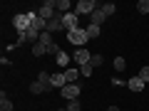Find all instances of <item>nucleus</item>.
<instances>
[{
    "instance_id": "412c9836",
    "label": "nucleus",
    "mask_w": 149,
    "mask_h": 111,
    "mask_svg": "<svg viewBox=\"0 0 149 111\" xmlns=\"http://www.w3.org/2000/svg\"><path fill=\"white\" fill-rule=\"evenodd\" d=\"M55 59H57V64H60V67H67V64H70V59H72V57H70L67 52H60V54H57Z\"/></svg>"
},
{
    "instance_id": "bb28decb",
    "label": "nucleus",
    "mask_w": 149,
    "mask_h": 111,
    "mask_svg": "<svg viewBox=\"0 0 149 111\" xmlns=\"http://www.w3.org/2000/svg\"><path fill=\"white\" fill-rule=\"evenodd\" d=\"M102 62H104V57H102V54H92V59H90V64H92V69H95V67H100Z\"/></svg>"
},
{
    "instance_id": "f03ea898",
    "label": "nucleus",
    "mask_w": 149,
    "mask_h": 111,
    "mask_svg": "<svg viewBox=\"0 0 149 111\" xmlns=\"http://www.w3.org/2000/svg\"><path fill=\"white\" fill-rule=\"evenodd\" d=\"M13 27L17 32H25L27 27H32V12H20V15L13 17Z\"/></svg>"
},
{
    "instance_id": "393cba45",
    "label": "nucleus",
    "mask_w": 149,
    "mask_h": 111,
    "mask_svg": "<svg viewBox=\"0 0 149 111\" xmlns=\"http://www.w3.org/2000/svg\"><path fill=\"white\" fill-rule=\"evenodd\" d=\"M80 109H82L80 99H72V101H67V111H80Z\"/></svg>"
},
{
    "instance_id": "20e7f679",
    "label": "nucleus",
    "mask_w": 149,
    "mask_h": 111,
    "mask_svg": "<svg viewBox=\"0 0 149 111\" xmlns=\"http://www.w3.org/2000/svg\"><path fill=\"white\" fill-rule=\"evenodd\" d=\"M37 15L42 17V20H52V17L57 15V0H45Z\"/></svg>"
},
{
    "instance_id": "2f4dec72",
    "label": "nucleus",
    "mask_w": 149,
    "mask_h": 111,
    "mask_svg": "<svg viewBox=\"0 0 149 111\" xmlns=\"http://www.w3.org/2000/svg\"><path fill=\"white\" fill-rule=\"evenodd\" d=\"M57 111H67V109H57Z\"/></svg>"
},
{
    "instance_id": "7ed1b4c3",
    "label": "nucleus",
    "mask_w": 149,
    "mask_h": 111,
    "mask_svg": "<svg viewBox=\"0 0 149 111\" xmlns=\"http://www.w3.org/2000/svg\"><path fill=\"white\" fill-rule=\"evenodd\" d=\"M95 10H97V3H95V0H80V3L74 5V10H72V12H74L77 17H82V15L90 17Z\"/></svg>"
},
{
    "instance_id": "423d86ee",
    "label": "nucleus",
    "mask_w": 149,
    "mask_h": 111,
    "mask_svg": "<svg viewBox=\"0 0 149 111\" xmlns=\"http://www.w3.org/2000/svg\"><path fill=\"white\" fill-rule=\"evenodd\" d=\"M72 59L80 64V67H85V64H90L92 54H90V49H87V47H77V49H74V54H72Z\"/></svg>"
},
{
    "instance_id": "6e6552de",
    "label": "nucleus",
    "mask_w": 149,
    "mask_h": 111,
    "mask_svg": "<svg viewBox=\"0 0 149 111\" xmlns=\"http://www.w3.org/2000/svg\"><path fill=\"white\" fill-rule=\"evenodd\" d=\"M62 25L67 27V32L70 30H77V27H80V17L74 15V12H67V15H62Z\"/></svg>"
},
{
    "instance_id": "4468645a",
    "label": "nucleus",
    "mask_w": 149,
    "mask_h": 111,
    "mask_svg": "<svg viewBox=\"0 0 149 111\" xmlns=\"http://www.w3.org/2000/svg\"><path fill=\"white\" fill-rule=\"evenodd\" d=\"M104 20H107V17H104V12H102L100 8H97V10L92 12V15H90V25H102Z\"/></svg>"
},
{
    "instance_id": "a211bd4d",
    "label": "nucleus",
    "mask_w": 149,
    "mask_h": 111,
    "mask_svg": "<svg viewBox=\"0 0 149 111\" xmlns=\"http://www.w3.org/2000/svg\"><path fill=\"white\" fill-rule=\"evenodd\" d=\"M32 54H35V57H42V54H47V47H45L42 42H35L32 45Z\"/></svg>"
},
{
    "instance_id": "f257e3e1",
    "label": "nucleus",
    "mask_w": 149,
    "mask_h": 111,
    "mask_svg": "<svg viewBox=\"0 0 149 111\" xmlns=\"http://www.w3.org/2000/svg\"><path fill=\"white\" fill-rule=\"evenodd\" d=\"M67 42L74 45V47H85L90 42V37H87V30L85 27H77V30H70L67 32Z\"/></svg>"
},
{
    "instance_id": "0eeeda50",
    "label": "nucleus",
    "mask_w": 149,
    "mask_h": 111,
    "mask_svg": "<svg viewBox=\"0 0 149 111\" xmlns=\"http://www.w3.org/2000/svg\"><path fill=\"white\" fill-rule=\"evenodd\" d=\"M60 94H62L65 101H72V99H77V96H80V86H77V84H67V86H62V89H60Z\"/></svg>"
},
{
    "instance_id": "ddd939ff",
    "label": "nucleus",
    "mask_w": 149,
    "mask_h": 111,
    "mask_svg": "<svg viewBox=\"0 0 149 111\" xmlns=\"http://www.w3.org/2000/svg\"><path fill=\"white\" fill-rule=\"evenodd\" d=\"M74 8H72V3L70 0H57V12L60 15H67V12H72Z\"/></svg>"
},
{
    "instance_id": "1a4fd4ad",
    "label": "nucleus",
    "mask_w": 149,
    "mask_h": 111,
    "mask_svg": "<svg viewBox=\"0 0 149 111\" xmlns=\"http://www.w3.org/2000/svg\"><path fill=\"white\" fill-rule=\"evenodd\" d=\"M57 30H65V25H62V15H60V12L52 17V20H47V32H50V35H52V32H57Z\"/></svg>"
},
{
    "instance_id": "cd10ccee",
    "label": "nucleus",
    "mask_w": 149,
    "mask_h": 111,
    "mask_svg": "<svg viewBox=\"0 0 149 111\" xmlns=\"http://www.w3.org/2000/svg\"><path fill=\"white\" fill-rule=\"evenodd\" d=\"M137 77H139V79L144 82V84H147V82H149V67H142V69H139V74H137Z\"/></svg>"
},
{
    "instance_id": "c756f323",
    "label": "nucleus",
    "mask_w": 149,
    "mask_h": 111,
    "mask_svg": "<svg viewBox=\"0 0 149 111\" xmlns=\"http://www.w3.org/2000/svg\"><path fill=\"white\" fill-rule=\"evenodd\" d=\"M80 74H82V77H90V74H92V64H85V67H80Z\"/></svg>"
},
{
    "instance_id": "39448f33",
    "label": "nucleus",
    "mask_w": 149,
    "mask_h": 111,
    "mask_svg": "<svg viewBox=\"0 0 149 111\" xmlns=\"http://www.w3.org/2000/svg\"><path fill=\"white\" fill-rule=\"evenodd\" d=\"M25 42H30V45L40 42V32H37L35 27H27L25 32H20V37H17V45H25Z\"/></svg>"
},
{
    "instance_id": "6ab92c4d",
    "label": "nucleus",
    "mask_w": 149,
    "mask_h": 111,
    "mask_svg": "<svg viewBox=\"0 0 149 111\" xmlns=\"http://www.w3.org/2000/svg\"><path fill=\"white\" fill-rule=\"evenodd\" d=\"M100 10L104 12V17H109V15H114V10H117V5H114V3H104V5H100Z\"/></svg>"
},
{
    "instance_id": "5701e85b",
    "label": "nucleus",
    "mask_w": 149,
    "mask_h": 111,
    "mask_svg": "<svg viewBox=\"0 0 149 111\" xmlns=\"http://www.w3.org/2000/svg\"><path fill=\"white\" fill-rule=\"evenodd\" d=\"M114 69H117V72H124V69H127V62H124V57H114Z\"/></svg>"
},
{
    "instance_id": "7c9ffc66",
    "label": "nucleus",
    "mask_w": 149,
    "mask_h": 111,
    "mask_svg": "<svg viewBox=\"0 0 149 111\" xmlns=\"http://www.w3.org/2000/svg\"><path fill=\"white\" fill-rule=\"evenodd\" d=\"M107 111H119V109H117V106H109V109H107Z\"/></svg>"
},
{
    "instance_id": "9d476101",
    "label": "nucleus",
    "mask_w": 149,
    "mask_h": 111,
    "mask_svg": "<svg viewBox=\"0 0 149 111\" xmlns=\"http://www.w3.org/2000/svg\"><path fill=\"white\" fill-rule=\"evenodd\" d=\"M50 86H60V89H62V86H67V79H65V72H57V74H52V79H50Z\"/></svg>"
},
{
    "instance_id": "9b49d317",
    "label": "nucleus",
    "mask_w": 149,
    "mask_h": 111,
    "mask_svg": "<svg viewBox=\"0 0 149 111\" xmlns=\"http://www.w3.org/2000/svg\"><path fill=\"white\" fill-rule=\"evenodd\" d=\"M32 27H35L37 32H47V20H42L40 15H35V12H32Z\"/></svg>"
},
{
    "instance_id": "b1692460",
    "label": "nucleus",
    "mask_w": 149,
    "mask_h": 111,
    "mask_svg": "<svg viewBox=\"0 0 149 111\" xmlns=\"http://www.w3.org/2000/svg\"><path fill=\"white\" fill-rule=\"evenodd\" d=\"M137 10L142 12V15H147V12H149V0H139V3H137Z\"/></svg>"
},
{
    "instance_id": "c85d7f7f",
    "label": "nucleus",
    "mask_w": 149,
    "mask_h": 111,
    "mask_svg": "<svg viewBox=\"0 0 149 111\" xmlns=\"http://www.w3.org/2000/svg\"><path fill=\"white\" fill-rule=\"evenodd\" d=\"M60 52H62V49H60V45H57V42H55V45H50V47H47V54H55V57H57Z\"/></svg>"
},
{
    "instance_id": "f8f14e48",
    "label": "nucleus",
    "mask_w": 149,
    "mask_h": 111,
    "mask_svg": "<svg viewBox=\"0 0 149 111\" xmlns=\"http://www.w3.org/2000/svg\"><path fill=\"white\" fill-rule=\"evenodd\" d=\"M50 89H52L50 84H42V82H37V79L30 84V91H32V94H42V91H50Z\"/></svg>"
},
{
    "instance_id": "2eb2a0df",
    "label": "nucleus",
    "mask_w": 149,
    "mask_h": 111,
    "mask_svg": "<svg viewBox=\"0 0 149 111\" xmlns=\"http://www.w3.org/2000/svg\"><path fill=\"white\" fill-rule=\"evenodd\" d=\"M127 86H129L132 91H144V82L139 79V77H132V79L127 82Z\"/></svg>"
},
{
    "instance_id": "dca6fc26",
    "label": "nucleus",
    "mask_w": 149,
    "mask_h": 111,
    "mask_svg": "<svg viewBox=\"0 0 149 111\" xmlns=\"http://www.w3.org/2000/svg\"><path fill=\"white\" fill-rule=\"evenodd\" d=\"M77 77H82L80 69H65V79H67V84H74V82H77Z\"/></svg>"
},
{
    "instance_id": "a878e982",
    "label": "nucleus",
    "mask_w": 149,
    "mask_h": 111,
    "mask_svg": "<svg viewBox=\"0 0 149 111\" xmlns=\"http://www.w3.org/2000/svg\"><path fill=\"white\" fill-rule=\"evenodd\" d=\"M50 79H52V74H50V72H40V74H37V82H42V84H50Z\"/></svg>"
},
{
    "instance_id": "4be33fe9",
    "label": "nucleus",
    "mask_w": 149,
    "mask_h": 111,
    "mask_svg": "<svg viewBox=\"0 0 149 111\" xmlns=\"http://www.w3.org/2000/svg\"><path fill=\"white\" fill-rule=\"evenodd\" d=\"M40 42H42L45 47H50V45H55V40H52V35H50V32H40Z\"/></svg>"
},
{
    "instance_id": "f3484780",
    "label": "nucleus",
    "mask_w": 149,
    "mask_h": 111,
    "mask_svg": "<svg viewBox=\"0 0 149 111\" xmlns=\"http://www.w3.org/2000/svg\"><path fill=\"white\" fill-rule=\"evenodd\" d=\"M0 111H13V101L5 96V91L0 94Z\"/></svg>"
},
{
    "instance_id": "aec40b11",
    "label": "nucleus",
    "mask_w": 149,
    "mask_h": 111,
    "mask_svg": "<svg viewBox=\"0 0 149 111\" xmlns=\"http://www.w3.org/2000/svg\"><path fill=\"white\" fill-rule=\"evenodd\" d=\"M85 30H87V37H90V40H95V37H100V25H87Z\"/></svg>"
}]
</instances>
